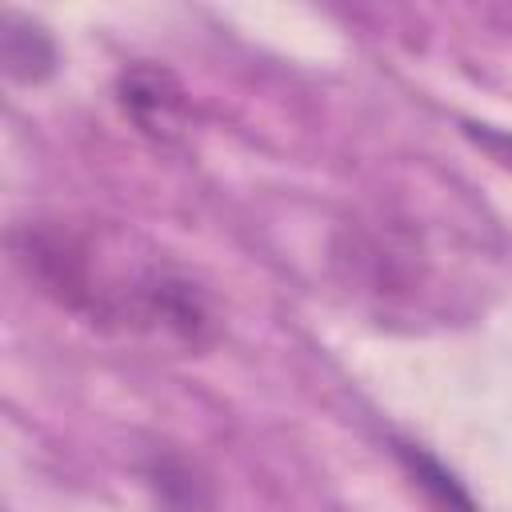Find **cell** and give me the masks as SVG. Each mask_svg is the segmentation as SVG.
I'll list each match as a JSON object with an SVG mask.
<instances>
[{"instance_id": "6da1fadb", "label": "cell", "mask_w": 512, "mask_h": 512, "mask_svg": "<svg viewBox=\"0 0 512 512\" xmlns=\"http://www.w3.org/2000/svg\"><path fill=\"white\" fill-rule=\"evenodd\" d=\"M12 252L44 296L80 312L88 324L176 340L184 348H200L216 332L208 292L176 264L124 248L120 232L28 220L12 232Z\"/></svg>"}, {"instance_id": "7a4b0ae2", "label": "cell", "mask_w": 512, "mask_h": 512, "mask_svg": "<svg viewBox=\"0 0 512 512\" xmlns=\"http://www.w3.org/2000/svg\"><path fill=\"white\" fill-rule=\"evenodd\" d=\"M124 116L152 140H176L188 128V92L160 64H132L116 80Z\"/></svg>"}, {"instance_id": "3957f363", "label": "cell", "mask_w": 512, "mask_h": 512, "mask_svg": "<svg viewBox=\"0 0 512 512\" xmlns=\"http://www.w3.org/2000/svg\"><path fill=\"white\" fill-rule=\"evenodd\" d=\"M52 60H56V48L48 32L16 12H4V72L20 84H36L52 72Z\"/></svg>"}]
</instances>
